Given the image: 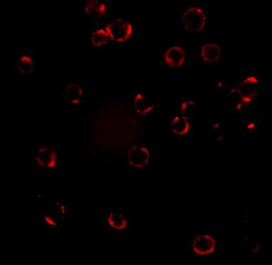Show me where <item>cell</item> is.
<instances>
[{
	"label": "cell",
	"instance_id": "5b68a950",
	"mask_svg": "<svg viewBox=\"0 0 272 265\" xmlns=\"http://www.w3.org/2000/svg\"><path fill=\"white\" fill-rule=\"evenodd\" d=\"M216 249L217 242L215 237L209 234H199L192 242L193 251L199 256H210L215 253Z\"/></svg>",
	"mask_w": 272,
	"mask_h": 265
},
{
	"label": "cell",
	"instance_id": "9c48e42d",
	"mask_svg": "<svg viewBox=\"0 0 272 265\" xmlns=\"http://www.w3.org/2000/svg\"><path fill=\"white\" fill-rule=\"evenodd\" d=\"M56 154L53 150L48 148H42L39 151L38 155V161L39 162L43 163L45 164L46 161V164L49 166H52L55 164Z\"/></svg>",
	"mask_w": 272,
	"mask_h": 265
},
{
	"label": "cell",
	"instance_id": "277c9868",
	"mask_svg": "<svg viewBox=\"0 0 272 265\" xmlns=\"http://www.w3.org/2000/svg\"><path fill=\"white\" fill-rule=\"evenodd\" d=\"M109 37L117 43H124L131 38L134 27L131 22L125 19H116L106 27Z\"/></svg>",
	"mask_w": 272,
	"mask_h": 265
},
{
	"label": "cell",
	"instance_id": "6da1fadb",
	"mask_svg": "<svg viewBox=\"0 0 272 265\" xmlns=\"http://www.w3.org/2000/svg\"><path fill=\"white\" fill-rule=\"evenodd\" d=\"M183 27L191 33H201L204 31L207 24L206 4L204 3H188L181 17Z\"/></svg>",
	"mask_w": 272,
	"mask_h": 265
},
{
	"label": "cell",
	"instance_id": "7a4b0ae2",
	"mask_svg": "<svg viewBox=\"0 0 272 265\" xmlns=\"http://www.w3.org/2000/svg\"><path fill=\"white\" fill-rule=\"evenodd\" d=\"M194 59V50L188 46L169 47L162 55L164 64L170 68H190Z\"/></svg>",
	"mask_w": 272,
	"mask_h": 265
},
{
	"label": "cell",
	"instance_id": "8fae6325",
	"mask_svg": "<svg viewBox=\"0 0 272 265\" xmlns=\"http://www.w3.org/2000/svg\"><path fill=\"white\" fill-rule=\"evenodd\" d=\"M109 39V36L107 31L102 30V29H99V30H96L93 33L92 37H91V42H92L94 46L101 47L104 46L108 43Z\"/></svg>",
	"mask_w": 272,
	"mask_h": 265
},
{
	"label": "cell",
	"instance_id": "8992f818",
	"mask_svg": "<svg viewBox=\"0 0 272 265\" xmlns=\"http://www.w3.org/2000/svg\"><path fill=\"white\" fill-rule=\"evenodd\" d=\"M107 7L100 1H90L86 5V13L94 19H99L106 15Z\"/></svg>",
	"mask_w": 272,
	"mask_h": 265
},
{
	"label": "cell",
	"instance_id": "30bf717a",
	"mask_svg": "<svg viewBox=\"0 0 272 265\" xmlns=\"http://www.w3.org/2000/svg\"><path fill=\"white\" fill-rule=\"evenodd\" d=\"M148 158H149V153L146 149L136 147L130 150V159L134 163H136L137 161V164L139 163L142 164L147 160Z\"/></svg>",
	"mask_w": 272,
	"mask_h": 265
},
{
	"label": "cell",
	"instance_id": "ba28073f",
	"mask_svg": "<svg viewBox=\"0 0 272 265\" xmlns=\"http://www.w3.org/2000/svg\"><path fill=\"white\" fill-rule=\"evenodd\" d=\"M34 61L31 56L22 55L17 59V69L19 73L25 75L32 73Z\"/></svg>",
	"mask_w": 272,
	"mask_h": 265
},
{
	"label": "cell",
	"instance_id": "3957f363",
	"mask_svg": "<svg viewBox=\"0 0 272 265\" xmlns=\"http://www.w3.org/2000/svg\"><path fill=\"white\" fill-rule=\"evenodd\" d=\"M199 57L206 65H214L222 62L225 54V47L221 41L207 40L202 41L199 48Z\"/></svg>",
	"mask_w": 272,
	"mask_h": 265
},
{
	"label": "cell",
	"instance_id": "7c38bea8",
	"mask_svg": "<svg viewBox=\"0 0 272 265\" xmlns=\"http://www.w3.org/2000/svg\"><path fill=\"white\" fill-rule=\"evenodd\" d=\"M46 222L49 223V224H51V225H56V223L54 222V221L52 220V219H50V217H48V216H46Z\"/></svg>",
	"mask_w": 272,
	"mask_h": 265
},
{
	"label": "cell",
	"instance_id": "52a82bcc",
	"mask_svg": "<svg viewBox=\"0 0 272 265\" xmlns=\"http://www.w3.org/2000/svg\"><path fill=\"white\" fill-rule=\"evenodd\" d=\"M83 93L81 87L76 84H69L64 90V98L70 104L75 105L80 103Z\"/></svg>",
	"mask_w": 272,
	"mask_h": 265
}]
</instances>
